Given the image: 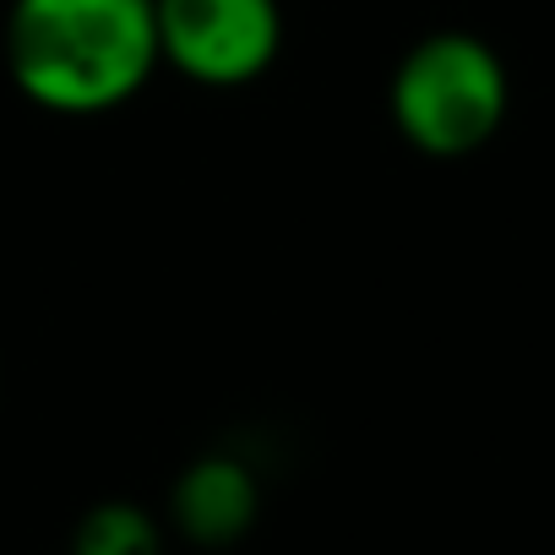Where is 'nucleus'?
Listing matches in <instances>:
<instances>
[{
    "mask_svg": "<svg viewBox=\"0 0 555 555\" xmlns=\"http://www.w3.org/2000/svg\"><path fill=\"white\" fill-rule=\"evenodd\" d=\"M158 66L196 88H245L284 50L278 0H153Z\"/></svg>",
    "mask_w": 555,
    "mask_h": 555,
    "instance_id": "nucleus-3",
    "label": "nucleus"
},
{
    "mask_svg": "<svg viewBox=\"0 0 555 555\" xmlns=\"http://www.w3.org/2000/svg\"><path fill=\"white\" fill-rule=\"evenodd\" d=\"M392 126L425 158H468L479 153L512 109L506 61L463 28L425 34L392 72L387 88Z\"/></svg>",
    "mask_w": 555,
    "mask_h": 555,
    "instance_id": "nucleus-2",
    "label": "nucleus"
},
{
    "mask_svg": "<svg viewBox=\"0 0 555 555\" xmlns=\"http://www.w3.org/2000/svg\"><path fill=\"white\" fill-rule=\"evenodd\" d=\"M72 555H164V533L137 501H99L77 522Z\"/></svg>",
    "mask_w": 555,
    "mask_h": 555,
    "instance_id": "nucleus-5",
    "label": "nucleus"
},
{
    "mask_svg": "<svg viewBox=\"0 0 555 555\" xmlns=\"http://www.w3.org/2000/svg\"><path fill=\"white\" fill-rule=\"evenodd\" d=\"M261 512V485L240 457L207 452L196 457L169 490V522L191 544H234L250 533Z\"/></svg>",
    "mask_w": 555,
    "mask_h": 555,
    "instance_id": "nucleus-4",
    "label": "nucleus"
},
{
    "mask_svg": "<svg viewBox=\"0 0 555 555\" xmlns=\"http://www.w3.org/2000/svg\"><path fill=\"white\" fill-rule=\"evenodd\" d=\"M7 72L50 115H109L158 72L153 0H12Z\"/></svg>",
    "mask_w": 555,
    "mask_h": 555,
    "instance_id": "nucleus-1",
    "label": "nucleus"
}]
</instances>
